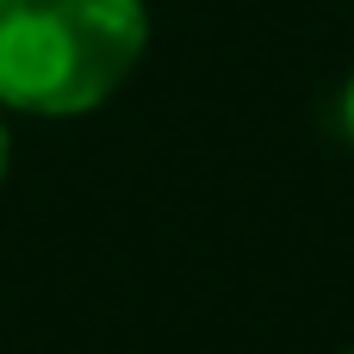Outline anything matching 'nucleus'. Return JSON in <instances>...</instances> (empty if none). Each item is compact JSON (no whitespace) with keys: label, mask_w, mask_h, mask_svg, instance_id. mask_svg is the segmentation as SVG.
Listing matches in <instances>:
<instances>
[{"label":"nucleus","mask_w":354,"mask_h":354,"mask_svg":"<svg viewBox=\"0 0 354 354\" xmlns=\"http://www.w3.org/2000/svg\"><path fill=\"white\" fill-rule=\"evenodd\" d=\"M342 112H348V131H354V81H348V100H342Z\"/></svg>","instance_id":"f03ea898"},{"label":"nucleus","mask_w":354,"mask_h":354,"mask_svg":"<svg viewBox=\"0 0 354 354\" xmlns=\"http://www.w3.org/2000/svg\"><path fill=\"white\" fill-rule=\"evenodd\" d=\"M149 50L143 0H0V106L75 118L112 100Z\"/></svg>","instance_id":"f257e3e1"},{"label":"nucleus","mask_w":354,"mask_h":354,"mask_svg":"<svg viewBox=\"0 0 354 354\" xmlns=\"http://www.w3.org/2000/svg\"><path fill=\"white\" fill-rule=\"evenodd\" d=\"M0 174H6V124H0Z\"/></svg>","instance_id":"7ed1b4c3"}]
</instances>
